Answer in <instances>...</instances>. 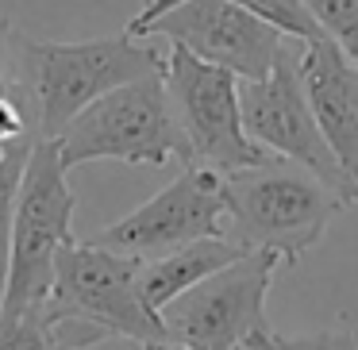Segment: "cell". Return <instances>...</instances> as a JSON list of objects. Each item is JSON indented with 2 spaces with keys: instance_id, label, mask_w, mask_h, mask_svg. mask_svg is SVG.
<instances>
[{
  "instance_id": "15",
  "label": "cell",
  "mask_w": 358,
  "mask_h": 350,
  "mask_svg": "<svg viewBox=\"0 0 358 350\" xmlns=\"http://www.w3.org/2000/svg\"><path fill=\"white\" fill-rule=\"evenodd\" d=\"M243 350H358V339L347 319L308 335H278L273 327H262V331L250 335Z\"/></svg>"
},
{
  "instance_id": "8",
  "label": "cell",
  "mask_w": 358,
  "mask_h": 350,
  "mask_svg": "<svg viewBox=\"0 0 358 350\" xmlns=\"http://www.w3.org/2000/svg\"><path fill=\"white\" fill-rule=\"evenodd\" d=\"M281 265L285 262L273 250H247L173 296L162 308L170 342L193 350H243L250 335L270 327L266 296Z\"/></svg>"
},
{
  "instance_id": "13",
  "label": "cell",
  "mask_w": 358,
  "mask_h": 350,
  "mask_svg": "<svg viewBox=\"0 0 358 350\" xmlns=\"http://www.w3.org/2000/svg\"><path fill=\"white\" fill-rule=\"evenodd\" d=\"M108 339V331L81 319H58L47 304L31 308H4L0 304V350H89Z\"/></svg>"
},
{
  "instance_id": "17",
  "label": "cell",
  "mask_w": 358,
  "mask_h": 350,
  "mask_svg": "<svg viewBox=\"0 0 358 350\" xmlns=\"http://www.w3.org/2000/svg\"><path fill=\"white\" fill-rule=\"evenodd\" d=\"M312 20L331 43H339L350 58H358V0H304Z\"/></svg>"
},
{
  "instance_id": "14",
  "label": "cell",
  "mask_w": 358,
  "mask_h": 350,
  "mask_svg": "<svg viewBox=\"0 0 358 350\" xmlns=\"http://www.w3.org/2000/svg\"><path fill=\"white\" fill-rule=\"evenodd\" d=\"M35 139H39L35 131L16 135V139H0V285H4V273H8V235H12L16 193H20V181H24Z\"/></svg>"
},
{
  "instance_id": "18",
  "label": "cell",
  "mask_w": 358,
  "mask_h": 350,
  "mask_svg": "<svg viewBox=\"0 0 358 350\" xmlns=\"http://www.w3.org/2000/svg\"><path fill=\"white\" fill-rule=\"evenodd\" d=\"M35 131L27 119V101L12 93H0V139H16V135Z\"/></svg>"
},
{
  "instance_id": "11",
  "label": "cell",
  "mask_w": 358,
  "mask_h": 350,
  "mask_svg": "<svg viewBox=\"0 0 358 350\" xmlns=\"http://www.w3.org/2000/svg\"><path fill=\"white\" fill-rule=\"evenodd\" d=\"M301 78L327 147L358 185V58L320 35L301 43Z\"/></svg>"
},
{
  "instance_id": "6",
  "label": "cell",
  "mask_w": 358,
  "mask_h": 350,
  "mask_svg": "<svg viewBox=\"0 0 358 350\" xmlns=\"http://www.w3.org/2000/svg\"><path fill=\"white\" fill-rule=\"evenodd\" d=\"M162 81L178 131L185 139V166H208L216 173H235L273 158L243 127L239 78L231 70L204 62V58L189 54L185 47H170Z\"/></svg>"
},
{
  "instance_id": "10",
  "label": "cell",
  "mask_w": 358,
  "mask_h": 350,
  "mask_svg": "<svg viewBox=\"0 0 358 350\" xmlns=\"http://www.w3.org/2000/svg\"><path fill=\"white\" fill-rule=\"evenodd\" d=\"M150 35H162L212 66H224L239 81L266 78L285 47V35L278 27L235 0H181L143 31V39Z\"/></svg>"
},
{
  "instance_id": "12",
  "label": "cell",
  "mask_w": 358,
  "mask_h": 350,
  "mask_svg": "<svg viewBox=\"0 0 358 350\" xmlns=\"http://www.w3.org/2000/svg\"><path fill=\"white\" fill-rule=\"evenodd\" d=\"M239 254H247V247H239L227 235H204V239H193L185 247L170 250V254H158L143 262L139 285H143V300L162 316V308L181 296L185 289H193L196 281H204L208 273H216L220 265L235 262Z\"/></svg>"
},
{
  "instance_id": "9",
  "label": "cell",
  "mask_w": 358,
  "mask_h": 350,
  "mask_svg": "<svg viewBox=\"0 0 358 350\" xmlns=\"http://www.w3.org/2000/svg\"><path fill=\"white\" fill-rule=\"evenodd\" d=\"M224 173L208 166H185L162 193L93 235V242L131 258H158L204 235H224Z\"/></svg>"
},
{
  "instance_id": "7",
  "label": "cell",
  "mask_w": 358,
  "mask_h": 350,
  "mask_svg": "<svg viewBox=\"0 0 358 350\" xmlns=\"http://www.w3.org/2000/svg\"><path fill=\"white\" fill-rule=\"evenodd\" d=\"M239 112L243 127L258 147H266L273 158H289V162L312 170L327 189L343 196V204H358V185L347 177L335 150L327 147L316 112L308 104V93H304L301 39H285L266 78L239 81Z\"/></svg>"
},
{
  "instance_id": "2",
  "label": "cell",
  "mask_w": 358,
  "mask_h": 350,
  "mask_svg": "<svg viewBox=\"0 0 358 350\" xmlns=\"http://www.w3.org/2000/svg\"><path fill=\"white\" fill-rule=\"evenodd\" d=\"M224 235L247 250H273L293 265L324 239L327 224L347 204L335 189H327L312 170L270 158L262 166L224 173Z\"/></svg>"
},
{
  "instance_id": "20",
  "label": "cell",
  "mask_w": 358,
  "mask_h": 350,
  "mask_svg": "<svg viewBox=\"0 0 358 350\" xmlns=\"http://www.w3.org/2000/svg\"><path fill=\"white\" fill-rule=\"evenodd\" d=\"M173 4H181V0H147V4L139 8V16H135L131 24H127V35H135V39H143V31H147V27L155 24V20L162 16V12H170Z\"/></svg>"
},
{
  "instance_id": "5",
  "label": "cell",
  "mask_w": 358,
  "mask_h": 350,
  "mask_svg": "<svg viewBox=\"0 0 358 350\" xmlns=\"http://www.w3.org/2000/svg\"><path fill=\"white\" fill-rule=\"evenodd\" d=\"M66 173L70 170L58 158V143L35 139L16 193L12 235H8V273H4V285H0V304L12 312L47 300L50 277H55V258L73 239L78 196H73Z\"/></svg>"
},
{
  "instance_id": "22",
  "label": "cell",
  "mask_w": 358,
  "mask_h": 350,
  "mask_svg": "<svg viewBox=\"0 0 358 350\" xmlns=\"http://www.w3.org/2000/svg\"><path fill=\"white\" fill-rule=\"evenodd\" d=\"M355 339H358V327H355Z\"/></svg>"
},
{
  "instance_id": "16",
  "label": "cell",
  "mask_w": 358,
  "mask_h": 350,
  "mask_svg": "<svg viewBox=\"0 0 358 350\" xmlns=\"http://www.w3.org/2000/svg\"><path fill=\"white\" fill-rule=\"evenodd\" d=\"M243 4L247 12H255L258 20H266L270 27H278L285 39H301V43H312L320 39V24L312 20L308 4L304 0H235Z\"/></svg>"
},
{
  "instance_id": "3",
  "label": "cell",
  "mask_w": 358,
  "mask_h": 350,
  "mask_svg": "<svg viewBox=\"0 0 358 350\" xmlns=\"http://www.w3.org/2000/svg\"><path fill=\"white\" fill-rule=\"evenodd\" d=\"M55 143L66 170L96 158L127 166H166L173 158L185 162V139L173 119L162 70L96 96L55 135Z\"/></svg>"
},
{
  "instance_id": "21",
  "label": "cell",
  "mask_w": 358,
  "mask_h": 350,
  "mask_svg": "<svg viewBox=\"0 0 358 350\" xmlns=\"http://www.w3.org/2000/svg\"><path fill=\"white\" fill-rule=\"evenodd\" d=\"M143 350H193V347H181V342H155V347H143Z\"/></svg>"
},
{
  "instance_id": "1",
  "label": "cell",
  "mask_w": 358,
  "mask_h": 350,
  "mask_svg": "<svg viewBox=\"0 0 358 350\" xmlns=\"http://www.w3.org/2000/svg\"><path fill=\"white\" fill-rule=\"evenodd\" d=\"M16 81L27 96V116L39 139H55L85 104L108 89L155 73L166 66V54L135 35H108L85 43H35L12 35Z\"/></svg>"
},
{
  "instance_id": "19",
  "label": "cell",
  "mask_w": 358,
  "mask_h": 350,
  "mask_svg": "<svg viewBox=\"0 0 358 350\" xmlns=\"http://www.w3.org/2000/svg\"><path fill=\"white\" fill-rule=\"evenodd\" d=\"M12 24L8 20H0V93H12V96H24V89H20V81H16V73L8 70V58H12ZM27 101V96H24ZM31 119V116H27Z\"/></svg>"
},
{
  "instance_id": "4",
  "label": "cell",
  "mask_w": 358,
  "mask_h": 350,
  "mask_svg": "<svg viewBox=\"0 0 358 350\" xmlns=\"http://www.w3.org/2000/svg\"><path fill=\"white\" fill-rule=\"evenodd\" d=\"M143 258L120 254L112 247L85 239H70L55 258V277L47 293V312L58 319H81L108 339H131L139 347L170 342L166 323L147 300H143Z\"/></svg>"
}]
</instances>
